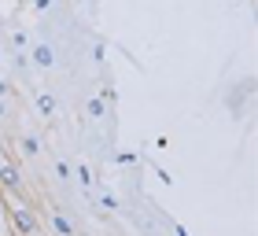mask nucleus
I'll use <instances>...</instances> for the list:
<instances>
[{"label":"nucleus","instance_id":"obj_15","mask_svg":"<svg viewBox=\"0 0 258 236\" xmlns=\"http://www.w3.org/2000/svg\"><path fill=\"white\" fill-rule=\"evenodd\" d=\"M92 55H96V63H107V48H103V44H96V48H92Z\"/></svg>","mask_w":258,"mask_h":236},{"label":"nucleus","instance_id":"obj_4","mask_svg":"<svg viewBox=\"0 0 258 236\" xmlns=\"http://www.w3.org/2000/svg\"><path fill=\"white\" fill-rule=\"evenodd\" d=\"M37 111H41L44 122H52V118H55L59 103H55V92H52V89H37Z\"/></svg>","mask_w":258,"mask_h":236},{"label":"nucleus","instance_id":"obj_5","mask_svg":"<svg viewBox=\"0 0 258 236\" xmlns=\"http://www.w3.org/2000/svg\"><path fill=\"white\" fill-rule=\"evenodd\" d=\"M48 221H52V232H55V236H74V225H70V218L59 214V210H52V218H48Z\"/></svg>","mask_w":258,"mask_h":236},{"label":"nucleus","instance_id":"obj_2","mask_svg":"<svg viewBox=\"0 0 258 236\" xmlns=\"http://www.w3.org/2000/svg\"><path fill=\"white\" fill-rule=\"evenodd\" d=\"M0 192L11 196V199H22V192H26V185H22V173L11 166L4 155H0Z\"/></svg>","mask_w":258,"mask_h":236},{"label":"nucleus","instance_id":"obj_11","mask_svg":"<svg viewBox=\"0 0 258 236\" xmlns=\"http://www.w3.org/2000/svg\"><path fill=\"white\" fill-rule=\"evenodd\" d=\"M11 63H15V70H30V55L26 52H15V55H11Z\"/></svg>","mask_w":258,"mask_h":236},{"label":"nucleus","instance_id":"obj_8","mask_svg":"<svg viewBox=\"0 0 258 236\" xmlns=\"http://www.w3.org/2000/svg\"><path fill=\"white\" fill-rule=\"evenodd\" d=\"M11 44H15V52H26L30 48V33L26 30H11Z\"/></svg>","mask_w":258,"mask_h":236},{"label":"nucleus","instance_id":"obj_19","mask_svg":"<svg viewBox=\"0 0 258 236\" xmlns=\"http://www.w3.org/2000/svg\"><path fill=\"white\" fill-rule=\"evenodd\" d=\"M8 118V100H0V122Z\"/></svg>","mask_w":258,"mask_h":236},{"label":"nucleus","instance_id":"obj_6","mask_svg":"<svg viewBox=\"0 0 258 236\" xmlns=\"http://www.w3.org/2000/svg\"><path fill=\"white\" fill-rule=\"evenodd\" d=\"M19 151H22V155H26V159H33V155H37V151H41V140L33 137V133H26V137L19 140Z\"/></svg>","mask_w":258,"mask_h":236},{"label":"nucleus","instance_id":"obj_13","mask_svg":"<svg viewBox=\"0 0 258 236\" xmlns=\"http://www.w3.org/2000/svg\"><path fill=\"white\" fill-rule=\"evenodd\" d=\"M55 173H59V177H63V181H67V177H70V173H74V170H70V162H63V159H59V162H55Z\"/></svg>","mask_w":258,"mask_h":236},{"label":"nucleus","instance_id":"obj_14","mask_svg":"<svg viewBox=\"0 0 258 236\" xmlns=\"http://www.w3.org/2000/svg\"><path fill=\"white\" fill-rule=\"evenodd\" d=\"M8 96H11V81L0 78V100H8Z\"/></svg>","mask_w":258,"mask_h":236},{"label":"nucleus","instance_id":"obj_9","mask_svg":"<svg viewBox=\"0 0 258 236\" xmlns=\"http://www.w3.org/2000/svg\"><path fill=\"white\" fill-rule=\"evenodd\" d=\"M85 111H89V118H103V111H107V107H103L100 96H92V100L85 103Z\"/></svg>","mask_w":258,"mask_h":236},{"label":"nucleus","instance_id":"obj_3","mask_svg":"<svg viewBox=\"0 0 258 236\" xmlns=\"http://www.w3.org/2000/svg\"><path fill=\"white\" fill-rule=\"evenodd\" d=\"M30 63L41 67V70H52V67H55V48H52L48 41H37V44L30 48Z\"/></svg>","mask_w":258,"mask_h":236},{"label":"nucleus","instance_id":"obj_10","mask_svg":"<svg viewBox=\"0 0 258 236\" xmlns=\"http://www.w3.org/2000/svg\"><path fill=\"white\" fill-rule=\"evenodd\" d=\"M100 100H103V107H107V103H118V92H114L111 85H103L100 89Z\"/></svg>","mask_w":258,"mask_h":236},{"label":"nucleus","instance_id":"obj_18","mask_svg":"<svg viewBox=\"0 0 258 236\" xmlns=\"http://www.w3.org/2000/svg\"><path fill=\"white\" fill-rule=\"evenodd\" d=\"M173 236H188V229H184L181 221H173Z\"/></svg>","mask_w":258,"mask_h":236},{"label":"nucleus","instance_id":"obj_16","mask_svg":"<svg viewBox=\"0 0 258 236\" xmlns=\"http://www.w3.org/2000/svg\"><path fill=\"white\" fill-rule=\"evenodd\" d=\"M118 162H122V166H133V162H137V155H133V151H122V155H118Z\"/></svg>","mask_w":258,"mask_h":236},{"label":"nucleus","instance_id":"obj_7","mask_svg":"<svg viewBox=\"0 0 258 236\" xmlns=\"http://www.w3.org/2000/svg\"><path fill=\"white\" fill-rule=\"evenodd\" d=\"M74 177H78V181H81V188H92V185H96V173H92V170L85 166V162H81V166L74 170Z\"/></svg>","mask_w":258,"mask_h":236},{"label":"nucleus","instance_id":"obj_12","mask_svg":"<svg viewBox=\"0 0 258 236\" xmlns=\"http://www.w3.org/2000/svg\"><path fill=\"white\" fill-rule=\"evenodd\" d=\"M100 207H103V210H118V199H114L111 192H103V196H100Z\"/></svg>","mask_w":258,"mask_h":236},{"label":"nucleus","instance_id":"obj_1","mask_svg":"<svg viewBox=\"0 0 258 236\" xmlns=\"http://www.w3.org/2000/svg\"><path fill=\"white\" fill-rule=\"evenodd\" d=\"M4 203H8L11 232H15V236H41V225H37V214H33V207H26L22 199H4Z\"/></svg>","mask_w":258,"mask_h":236},{"label":"nucleus","instance_id":"obj_17","mask_svg":"<svg viewBox=\"0 0 258 236\" xmlns=\"http://www.w3.org/2000/svg\"><path fill=\"white\" fill-rule=\"evenodd\" d=\"M155 173H159V181H162V185H173V177H170L166 170H162V166H155Z\"/></svg>","mask_w":258,"mask_h":236}]
</instances>
